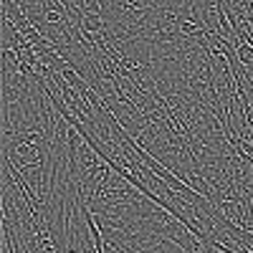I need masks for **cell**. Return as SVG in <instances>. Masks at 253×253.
Wrapping results in <instances>:
<instances>
[{
	"label": "cell",
	"instance_id": "cell-1",
	"mask_svg": "<svg viewBox=\"0 0 253 253\" xmlns=\"http://www.w3.org/2000/svg\"><path fill=\"white\" fill-rule=\"evenodd\" d=\"M61 76H63V79H66V81L71 84V86H74V89L79 91V94H84V91H86V89H89V84H86V81H84V79H81V76H79V74H76V71H74L71 66H66V69H63V71H61Z\"/></svg>",
	"mask_w": 253,
	"mask_h": 253
}]
</instances>
